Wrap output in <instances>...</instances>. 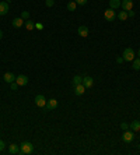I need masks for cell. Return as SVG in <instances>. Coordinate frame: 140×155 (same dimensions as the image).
<instances>
[{"mask_svg": "<svg viewBox=\"0 0 140 155\" xmlns=\"http://www.w3.org/2000/svg\"><path fill=\"white\" fill-rule=\"evenodd\" d=\"M34 152V145L30 141H24L20 145V154L21 155H30Z\"/></svg>", "mask_w": 140, "mask_h": 155, "instance_id": "cell-1", "label": "cell"}, {"mask_svg": "<svg viewBox=\"0 0 140 155\" xmlns=\"http://www.w3.org/2000/svg\"><path fill=\"white\" fill-rule=\"evenodd\" d=\"M122 58L123 60H126V62H133L134 59V50L132 48H126L125 50H123V55H122Z\"/></svg>", "mask_w": 140, "mask_h": 155, "instance_id": "cell-2", "label": "cell"}, {"mask_svg": "<svg viewBox=\"0 0 140 155\" xmlns=\"http://www.w3.org/2000/svg\"><path fill=\"white\" fill-rule=\"evenodd\" d=\"M104 18L107 20L108 22H112V21H115V18H116V14H115V10H114V8H107V10L104 11Z\"/></svg>", "mask_w": 140, "mask_h": 155, "instance_id": "cell-3", "label": "cell"}, {"mask_svg": "<svg viewBox=\"0 0 140 155\" xmlns=\"http://www.w3.org/2000/svg\"><path fill=\"white\" fill-rule=\"evenodd\" d=\"M134 138V131L132 130V131H129V130H125L123 131V134H122V140L125 142H132Z\"/></svg>", "mask_w": 140, "mask_h": 155, "instance_id": "cell-4", "label": "cell"}, {"mask_svg": "<svg viewBox=\"0 0 140 155\" xmlns=\"http://www.w3.org/2000/svg\"><path fill=\"white\" fill-rule=\"evenodd\" d=\"M35 105H37L38 108L46 106V98H45L44 95H37V97H35Z\"/></svg>", "mask_w": 140, "mask_h": 155, "instance_id": "cell-5", "label": "cell"}, {"mask_svg": "<svg viewBox=\"0 0 140 155\" xmlns=\"http://www.w3.org/2000/svg\"><path fill=\"white\" fill-rule=\"evenodd\" d=\"M121 7L125 11H129L133 8V0H122L121 1Z\"/></svg>", "mask_w": 140, "mask_h": 155, "instance_id": "cell-6", "label": "cell"}, {"mask_svg": "<svg viewBox=\"0 0 140 155\" xmlns=\"http://www.w3.org/2000/svg\"><path fill=\"white\" fill-rule=\"evenodd\" d=\"M16 83L18 85H27L28 84V77L24 76V74H20V76H17V78H16Z\"/></svg>", "mask_w": 140, "mask_h": 155, "instance_id": "cell-7", "label": "cell"}, {"mask_svg": "<svg viewBox=\"0 0 140 155\" xmlns=\"http://www.w3.org/2000/svg\"><path fill=\"white\" fill-rule=\"evenodd\" d=\"M16 76H14L13 73H4V76H3V80L6 81V83H8V84H11V83H14L16 81Z\"/></svg>", "mask_w": 140, "mask_h": 155, "instance_id": "cell-8", "label": "cell"}, {"mask_svg": "<svg viewBox=\"0 0 140 155\" xmlns=\"http://www.w3.org/2000/svg\"><path fill=\"white\" fill-rule=\"evenodd\" d=\"M7 13H8V3L0 1V15H6Z\"/></svg>", "mask_w": 140, "mask_h": 155, "instance_id": "cell-9", "label": "cell"}, {"mask_svg": "<svg viewBox=\"0 0 140 155\" xmlns=\"http://www.w3.org/2000/svg\"><path fill=\"white\" fill-rule=\"evenodd\" d=\"M86 90H87V88L83 85V83L78 85H74V94H76V95H83L84 92H86Z\"/></svg>", "mask_w": 140, "mask_h": 155, "instance_id": "cell-10", "label": "cell"}, {"mask_svg": "<svg viewBox=\"0 0 140 155\" xmlns=\"http://www.w3.org/2000/svg\"><path fill=\"white\" fill-rule=\"evenodd\" d=\"M77 32H78V35H80L81 38H86V36L88 35V28L86 25H80L78 29H77Z\"/></svg>", "mask_w": 140, "mask_h": 155, "instance_id": "cell-11", "label": "cell"}, {"mask_svg": "<svg viewBox=\"0 0 140 155\" xmlns=\"http://www.w3.org/2000/svg\"><path fill=\"white\" fill-rule=\"evenodd\" d=\"M93 84H94V80H93L91 77H88V76L83 77V85L86 87V88H91Z\"/></svg>", "mask_w": 140, "mask_h": 155, "instance_id": "cell-12", "label": "cell"}, {"mask_svg": "<svg viewBox=\"0 0 140 155\" xmlns=\"http://www.w3.org/2000/svg\"><path fill=\"white\" fill-rule=\"evenodd\" d=\"M56 106H57V101L56 99H49V101H46V108L49 110H53V109H56Z\"/></svg>", "mask_w": 140, "mask_h": 155, "instance_id": "cell-13", "label": "cell"}, {"mask_svg": "<svg viewBox=\"0 0 140 155\" xmlns=\"http://www.w3.org/2000/svg\"><path fill=\"white\" fill-rule=\"evenodd\" d=\"M24 22H25V21L21 18V17H17V18H14V20H13V22H11V24H13L14 28H20V27L24 25Z\"/></svg>", "mask_w": 140, "mask_h": 155, "instance_id": "cell-14", "label": "cell"}, {"mask_svg": "<svg viewBox=\"0 0 140 155\" xmlns=\"http://www.w3.org/2000/svg\"><path fill=\"white\" fill-rule=\"evenodd\" d=\"M118 7H121V0H109V8L116 10Z\"/></svg>", "mask_w": 140, "mask_h": 155, "instance_id": "cell-15", "label": "cell"}, {"mask_svg": "<svg viewBox=\"0 0 140 155\" xmlns=\"http://www.w3.org/2000/svg\"><path fill=\"white\" fill-rule=\"evenodd\" d=\"M25 28H27V31H32L34 28H35V22L34 21H31V20L28 18V20H25Z\"/></svg>", "mask_w": 140, "mask_h": 155, "instance_id": "cell-16", "label": "cell"}, {"mask_svg": "<svg viewBox=\"0 0 140 155\" xmlns=\"http://www.w3.org/2000/svg\"><path fill=\"white\" fill-rule=\"evenodd\" d=\"M8 152L10 154H20V148L17 144H11L10 147H8Z\"/></svg>", "mask_w": 140, "mask_h": 155, "instance_id": "cell-17", "label": "cell"}, {"mask_svg": "<svg viewBox=\"0 0 140 155\" xmlns=\"http://www.w3.org/2000/svg\"><path fill=\"white\" fill-rule=\"evenodd\" d=\"M129 127L133 130V131H139L140 130V122L139 120H134V122H132V124H130Z\"/></svg>", "mask_w": 140, "mask_h": 155, "instance_id": "cell-18", "label": "cell"}, {"mask_svg": "<svg viewBox=\"0 0 140 155\" xmlns=\"http://www.w3.org/2000/svg\"><path fill=\"white\" fill-rule=\"evenodd\" d=\"M116 17L121 20V21H125V20H127V11H125V10H123V11H119Z\"/></svg>", "mask_w": 140, "mask_h": 155, "instance_id": "cell-19", "label": "cell"}, {"mask_svg": "<svg viewBox=\"0 0 140 155\" xmlns=\"http://www.w3.org/2000/svg\"><path fill=\"white\" fill-rule=\"evenodd\" d=\"M76 8H77L76 1H69V3H67V10H69V11H74Z\"/></svg>", "mask_w": 140, "mask_h": 155, "instance_id": "cell-20", "label": "cell"}, {"mask_svg": "<svg viewBox=\"0 0 140 155\" xmlns=\"http://www.w3.org/2000/svg\"><path fill=\"white\" fill-rule=\"evenodd\" d=\"M83 83V78H81V76H74L73 77V85H78Z\"/></svg>", "mask_w": 140, "mask_h": 155, "instance_id": "cell-21", "label": "cell"}, {"mask_svg": "<svg viewBox=\"0 0 140 155\" xmlns=\"http://www.w3.org/2000/svg\"><path fill=\"white\" fill-rule=\"evenodd\" d=\"M133 69L134 70H140V58L133 59Z\"/></svg>", "mask_w": 140, "mask_h": 155, "instance_id": "cell-22", "label": "cell"}, {"mask_svg": "<svg viewBox=\"0 0 140 155\" xmlns=\"http://www.w3.org/2000/svg\"><path fill=\"white\" fill-rule=\"evenodd\" d=\"M21 18L24 20V21L28 20V18H30V13H28V11H23V13H21Z\"/></svg>", "mask_w": 140, "mask_h": 155, "instance_id": "cell-23", "label": "cell"}, {"mask_svg": "<svg viewBox=\"0 0 140 155\" xmlns=\"http://www.w3.org/2000/svg\"><path fill=\"white\" fill-rule=\"evenodd\" d=\"M45 4H46V7H52L55 4V0H45Z\"/></svg>", "mask_w": 140, "mask_h": 155, "instance_id": "cell-24", "label": "cell"}, {"mask_svg": "<svg viewBox=\"0 0 140 155\" xmlns=\"http://www.w3.org/2000/svg\"><path fill=\"white\" fill-rule=\"evenodd\" d=\"M78 6H84V4H87V0H74Z\"/></svg>", "mask_w": 140, "mask_h": 155, "instance_id": "cell-25", "label": "cell"}, {"mask_svg": "<svg viewBox=\"0 0 140 155\" xmlns=\"http://www.w3.org/2000/svg\"><path fill=\"white\" fill-rule=\"evenodd\" d=\"M4 147H6V142L3 141V140H0V151H3Z\"/></svg>", "mask_w": 140, "mask_h": 155, "instance_id": "cell-26", "label": "cell"}, {"mask_svg": "<svg viewBox=\"0 0 140 155\" xmlns=\"http://www.w3.org/2000/svg\"><path fill=\"white\" fill-rule=\"evenodd\" d=\"M17 88H18V84H17L16 81H14V83H11V90H13V91H16Z\"/></svg>", "mask_w": 140, "mask_h": 155, "instance_id": "cell-27", "label": "cell"}, {"mask_svg": "<svg viewBox=\"0 0 140 155\" xmlns=\"http://www.w3.org/2000/svg\"><path fill=\"white\" fill-rule=\"evenodd\" d=\"M35 28H37V29H44V25H42L41 22H37V24H35Z\"/></svg>", "mask_w": 140, "mask_h": 155, "instance_id": "cell-28", "label": "cell"}, {"mask_svg": "<svg viewBox=\"0 0 140 155\" xmlns=\"http://www.w3.org/2000/svg\"><path fill=\"white\" fill-rule=\"evenodd\" d=\"M121 127H122L123 130H127V129H129V124H127V123H122Z\"/></svg>", "mask_w": 140, "mask_h": 155, "instance_id": "cell-29", "label": "cell"}, {"mask_svg": "<svg viewBox=\"0 0 140 155\" xmlns=\"http://www.w3.org/2000/svg\"><path fill=\"white\" fill-rule=\"evenodd\" d=\"M127 17H134V11L129 10V11H127Z\"/></svg>", "mask_w": 140, "mask_h": 155, "instance_id": "cell-30", "label": "cell"}, {"mask_svg": "<svg viewBox=\"0 0 140 155\" xmlns=\"http://www.w3.org/2000/svg\"><path fill=\"white\" fill-rule=\"evenodd\" d=\"M116 63H118V65L123 63V58H118V59H116Z\"/></svg>", "mask_w": 140, "mask_h": 155, "instance_id": "cell-31", "label": "cell"}, {"mask_svg": "<svg viewBox=\"0 0 140 155\" xmlns=\"http://www.w3.org/2000/svg\"><path fill=\"white\" fill-rule=\"evenodd\" d=\"M3 38V31H1V29H0V39Z\"/></svg>", "mask_w": 140, "mask_h": 155, "instance_id": "cell-32", "label": "cell"}, {"mask_svg": "<svg viewBox=\"0 0 140 155\" xmlns=\"http://www.w3.org/2000/svg\"><path fill=\"white\" fill-rule=\"evenodd\" d=\"M139 58H140V49H139Z\"/></svg>", "mask_w": 140, "mask_h": 155, "instance_id": "cell-33", "label": "cell"}, {"mask_svg": "<svg viewBox=\"0 0 140 155\" xmlns=\"http://www.w3.org/2000/svg\"><path fill=\"white\" fill-rule=\"evenodd\" d=\"M6 1H11V0H6Z\"/></svg>", "mask_w": 140, "mask_h": 155, "instance_id": "cell-34", "label": "cell"}, {"mask_svg": "<svg viewBox=\"0 0 140 155\" xmlns=\"http://www.w3.org/2000/svg\"><path fill=\"white\" fill-rule=\"evenodd\" d=\"M70 1H74V0H70Z\"/></svg>", "mask_w": 140, "mask_h": 155, "instance_id": "cell-35", "label": "cell"}, {"mask_svg": "<svg viewBox=\"0 0 140 155\" xmlns=\"http://www.w3.org/2000/svg\"><path fill=\"white\" fill-rule=\"evenodd\" d=\"M139 148H140V144H139Z\"/></svg>", "mask_w": 140, "mask_h": 155, "instance_id": "cell-36", "label": "cell"}]
</instances>
